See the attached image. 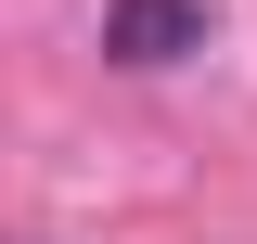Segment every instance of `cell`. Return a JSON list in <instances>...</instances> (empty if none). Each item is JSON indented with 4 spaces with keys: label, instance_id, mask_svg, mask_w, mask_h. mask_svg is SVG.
<instances>
[{
    "label": "cell",
    "instance_id": "1",
    "mask_svg": "<svg viewBox=\"0 0 257 244\" xmlns=\"http://www.w3.org/2000/svg\"><path fill=\"white\" fill-rule=\"evenodd\" d=\"M103 52H116V64H180V52H206V0H103Z\"/></svg>",
    "mask_w": 257,
    "mask_h": 244
}]
</instances>
